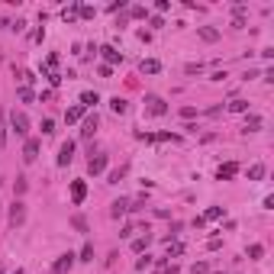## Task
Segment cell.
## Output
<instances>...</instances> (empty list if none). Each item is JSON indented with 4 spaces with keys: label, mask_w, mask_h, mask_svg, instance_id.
<instances>
[{
    "label": "cell",
    "mask_w": 274,
    "mask_h": 274,
    "mask_svg": "<svg viewBox=\"0 0 274 274\" xmlns=\"http://www.w3.org/2000/svg\"><path fill=\"white\" fill-rule=\"evenodd\" d=\"M71 226H74V229L81 232V236H87V229H91V226H87V219L81 216V213H78V216H71Z\"/></svg>",
    "instance_id": "18"
},
{
    "label": "cell",
    "mask_w": 274,
    "mask_h": 274,
    "mask_svg": "<svg viewBox=\"0 0 274 274\" xmlns=\"http://www.w3.org/2000/svg\"><path fill=\"white\" fill-rule=\"evenodd\" d=\"M197 36H200L203 42H216L219 32H216V29H210V26H200V29H197Z\"/></svg>",
    "instance_id": "14"
},
{
    "label": "cell",
    "mask_w": 274,
    "mask_h": 274,
    "mask_svg": "<svg viewBox=\"0 0 274 274\" xmlns=\"http://www.w3.org/2000/svg\"><path fill=\"white\" fill-rule=\"evenodd\" d=\"M184 71H187V74H200V71H203V65H200V61H197V65L190 61V65H184Z\"/></svg>",
    "instance_id": "31"
},
{
    "label": "cell",
    "mask_w": 274,
    "mask_h": 274,
    "mask_svg": "<svg viewBox=\"0 0 274 274\" xmlns=\"http://www.w3.org/2000/svg\"><path fill=\"white\" fill-rule=\"evenodd\" d=\"M126 174H129V168H126V164H123V168L110 171V181H107V184H120V181H123V177H126Z\"/></svg>",
    "instance_id": "20"
},
{
    "label": "cell",
    "mask_w": 274,
    "mask_h": 274,
    "mask_svg": "<svg viewBox=\"0 0 274 274\" xmlns=\"http://www.w3.org/2000/svg\"><path fill=\"white\" fill-rule=\"evenodd\" d=\"M100 104V97H97V94H94V91H84V94H81V107H97Z\"/></svg>",
    "instance_id": "16"
},
{
    "label": "cell",
    "mask_w": 274,
    "mask_h": 274,
    "mask_svg": "<svg viewBox=\"0 0 274 274\" xmlns=\"http://www.w3.org/2000/svg\"><path fill=\"white\" fill-rule=\"evenodd\" d=\"M100 55L107 58V68H110V65H120V61H123V55L116 52L113 45H100Z\"/></svg>",
    "instance_id": "10"
},
{
    "label": "cell",
    "mask_w": 274,
    "mask_h": 274,
    "mask_svg": "<svg viewBox=\"0 0 274 274\" xmlns=\"http://www.w3.org/2000/svg\"><path fill=\"white\" fill-rule=\"evenodd\" d=\"M36 158H39V139H26V145H23V161L32 164Z\"/></svg>",
    "instance_id": "7"
},
{
    "label": "cell",
    "mask_w": 274,
    "mask_h": 274,
    "mask_svg": "<svg viewBox=\"0 0 274 274\" xmlns=\"http://www.w3.org/2000/svg\"><path fill=\"white\" fill-rule=\"evenodd\" d=\"M26 187H29V184H26V177L19 174L16 181H13V194H16V197H23V194H26Z\"/></svg>",
    "instance_id": "21"
},
{
    "label": "cell",
    "mask_w": 274,
    "mask_h": 274,
    "mask_svg": "<svg viewBox=\"0 0 274 274\" xmlns=\"http://www.w3.org/2000/svg\"><path fill=\"white\" fill-rule=\"evenodd\" d=\"M129 13H133V16H136V19H142V16H148V10H145V6H133V10H129Z\"/></svg>",
    "instance_id": "34"
},
{
    "label": "cell",
    "mask_w": 274,
    "mask_h": 274,
    "mask_svg": "<svg viewBox=\"0 0 274 274\" xmlns=\"http://www.w3.org/2000/svg\"><path fill=\"white\" fill-rule=\"evenodd\" d=\"M181 116H184V120H194L197 110H194V107H184V110H181Z\"/></svg>",
    "instance_id": "35"
},
{
    "label": "cell",
    "mask_w": 274,
    "mask_h": 274,
    "mask_svg": "<svg viewBox=\"0 0 274 274\" xmlns=\"http://www.w3.org/2000/svg\"><path fill=\"white\" fill-rule=\"evenodd\" d=\"M55 133V123L52 120H42V136H52Z\"/></svg>",
    "instance_id": "33"
},
{
    "label": "cell",
    "mask_w": 274,
    "mask_h": 274,
    "mask_svg": "<svg viewBox=\"0 0 274 274\" xmlns=\"http://www.w3.org/2000/svg\"><path fill=\"white\" fill-rule=\"evenodd\" d=\"M126 213H129V200H126V197H120V200L110 203V216H113V219H120V216H126Z\"/></svg>",
    "instance_id": "9"
},
{
    "label": "cell",
    "mask_w": 274,
    "mask_h": 274,
    "mask_svg": "<svg viewBox=\"0 0 274 274\" xmlns=\"http://www.w3.org/2000/svg\"><path fill=\"white\" fill-rule=\"evenodd\" d=\"M207 271H210V265H207V262H197L194 268H190V274H207Z\"/></svg>",
    "instance_id": "30"
},
{
    "label": "cell",
    "mask_w": 274,
    "mask_h": 274,
    "mask_svg": "<svg viewBox=\"0 0 274 274\" xmlns=\"http://www.w3.org/2000/svg\"><path fill=\"white\" fill-rule=\"evenodd\" d=\"M6 129H10V126H6V113L0 110V148L6 145Z\"/></svg>",
    "instance_id": "22"
},
{
    "label": "cell",
    "mask_w": 274,
    "mask_h": 274,
    "mask_svg": "<svg viewBox=\"0 0 274 274\" xmlns=\"http://www.w3.org/2000/svg\"><path fill=\"white\" fill-rule=\"evenodd\" d=\"M148 26H152V29H161L164 19H161V16H152V19H148Z\"/></svg>",
    "instance_id": "37"
},
{
    "label": "cell",
    "mask_w": 274,
    "mask_h": 274,
    "mask_svg": "<svg viewBox=\"0 0 274 274\" xmlns=\"http://www.w3.org/2000/svg\"><path fill=\"white\" fill-rule=\"evenodd\" d=\"M16 97L23 100V104H32V100H36V94H32L29 87H19V91H16Z\"/></svg>",
    "instance_id": "25"
},
{
    "label": "cell",
    "mask_w": 274,
    "mask_h": 274,
    "mask_svg": "<svg viewBox=\"0 0 274 274\" xmlns=\"http://www.w3.org/2000/svg\"><path fill=\"white\" fill-rule=\"evenodd\" d=\"M78 262H94V245H91V242H84V249H81Z\"/></svg>",
    "instance_id": "23"
},
{
    "label": "cell",
    "mask_w": 274,
    "mask_h": 274,
    "mask_svg": "<svg viewBox=\"0 0 274 274\" xmlns=\"http://www.w3.org/2000/svg\"><path fill=\"white\" fill-rule=\"evenodd\" d=\"M10 29H13V32H23L26 23H23V19H16V23H10Z\"/></svg>",
    "instance_id": "38"
},
{
    "label": "cell",
    "mask_w": 274,
    "mask_h": 274,
    "mask_svg": "<svg viewBox=\"0 0 274 274\" xmlns=\"http://www.w3.org/2000/svg\"><path fill=\"white\" fill-rule=\"evenodd\" d=\"M6 26H10V23H6V19H3V16H0V29H6Z\"/></svg>",
    "instance_id": "39"
},
{
    "label": "cell",
    "mask_w": 274,
    "mask_h": 274,
    "mask_svg": "<svg viewBox=\"0 0 274 274\" xmlns=\"http://www.w3.org/2000/svg\"><path fill=\"white\" fill-rule=\"evenodd\" d=\"M87 171H91V174H104V171H107V155H104V152L91 155V161H87Z\"/></svg>",
    "instance_id": "6"
},
{
    "label": "cell",
    "mask_w": 274,
    "mask_h": 274,
    "mask_svg": "<svg viewBox=\"0 0 274 274\" xmlns=\"http://www.w3.org/2000/svg\"><path fill=\"white\" fill-rule=\"evenodd\" d=\"M148 265H152V258H148V255H145V258H139V262H136V268H139V271H145V268H148Z\"/></svg>",
    "instance_id": "36"
},
{
    "label": "cell",
    "mask_w": 274,
    "mask_h": 274,
    "mask_svg": "<svg viewBox=\"0 0 274 274\" xmlns=\"http://www.w3.org/2000/svg\"><path fill=\"white\" fill-rule=\"evenodd\" d=\"M6 123H10V129L16 136H23V139H29V116L23 113V110H13L10 116H6Z\"/></svg>",
    "instance_id": "1"
},
{
    "label": "cell",
    "mask_w": 274,
    "mask_h": 274,
    "mask_svg": "<svg viewBox=\"0 0 274 274\" xmlns=\"http://www.w3.org/2000/svg\"><path fill=\"white\" fill-rule=\"evenodd\" d=\"M219 216H223V207H210L200 219H203V223H210V219H219Z\"/></svg>",
    "instance_id": "26"
},
{
    "label": "cell",
    "mask_w": 274,
    "mask_h": 274,
    "mask_svg": "<svg viewBox=\"0 0 274 274\" xmlns=\"http://www.w3.org/2000/svg\"><path fill=\"white\" fill-rule=\"evenodd\" d=\"M236 171H239V164H236V161H226V164H219L216 177H219V181H229V177H236Z\"/></svg>",
    "instance_id": "11"
},
{
    "label": "cell",
    "mask_w": 274,
    "mask_h": 274,
    "mask_svg": "<svg viewBox=\"0 0 274 274\" xmlns=\"http://www.w3.org/2000/svg\"><path fill=\"white\" fill-rule=\"evenodd\" d=\"M26 223V203L23 200H13V207H10V226L16 229V226H23Z\"/></svg>",
    "instance_id": "4"
},
{
    "label": "cell",
    "mask_w": 274,
    "mask_h": 274,
    "mask_svg": "<svg viewBox=\"0 0 274 274\" xmlns=\"http://www.w3.org/2000/svg\"><path fill=\"white\" fill-rule=\"evenodd\" d=\"M84 197H87V184L84 181H74L71 184V200L74 203H84Z\"/></svg>",
    "instance_id": "12"
},
{
    "label": "cell",
    "mask_w": 274,
    "mask_h": 274,
    "mask_svg": "<svg viewBox=\"0 0 274 274\" xmlns=\"http://www.w3.org/2000/svg\"><path fill=\"white\" fill-rule=\"evenodd\" d=\"M16 274H23V271H19V268H16Z\"/></svg>",
    "instance_id": "40"
},
{
    "label": "cell",
    "mask_w": 274,
    "mask_h": 274,
    "mask_svg": "<svg viewBox=\"0 0 274 274\" xmlns=\"http://www.w3.org/2000/svg\"><path fill=\"white\" fill-rule=\"evenodd\" d=\"M262 255H265V249H262V245H249V258H252V262H258Z\"/></svg>",
    "instance_id": "29"
},
{
    "label": "cell",
    "mask_w": 274,
    "mask_h": 274,
    "mask_svg": "<svg viewBox=\"0 0 274 274\" xmlns=\"http://www.w3.org/2000/svg\"><path fill=\"white\" fill-rule=\"evenodd\" d=\"M249 177H252V181H262V177H265V164H252V168H249Z\"/></svg>",
    "instance_id": "27"
},
{
    "label": "cell",
    "mask_w": 274,
    "mask_h": 274,
    "mask_svg": "<svg viewBox=\"0 0 274 274\" xmlns=\"http://www.w3.org/2000/svg\"><path fill=\"white\" fill-rule=\"evenodd\" d=\"M74 262H78V255H74V252H65V255H58L52 262V274H68L74 268Z\"/></svg>",
    "instance_id": "2"
},
{
    "label": "cell",
    "mask_w": 274,
    "mask_h": 274,
    "mask_svg": "<svg viewBox=\"0 0 274 274\" xmlns=\"http://www.w3.org/2000/svg\"><path fill=\"white\" fill-rule=\"evenodd\" d=\"M97 126H100V120H97V113H91V116H84V126H81V139H91L94 133H97Z\"/></svg>",
    "instance_id": "8"
},
{
    "label": "cell",
    "mask_w": 274,
    "mask_h": 274,
    "mask_svg": "<svg viewBox=\"0 0 274 274\" xmlns=\"http://www.w3.org/2000/svg\"><path fill=\"white\" fill-rule=\"evenodd\" d=\"M255 129H262V120H258V116H249V120H245V133H255Z\"/></svg>",
    "instance_id": "28"
},
{
    "label": "cell",
    "mask_w": 274,
    "mask_h": 274,
    "mask_svg": "<svg viewBox=\"0 0 274 274\" xmlns=\"http://www.w3.org/2000/svg\"><path fill=\"white\" fill-rule=\"evenodd\" d=\"M110 110H113V113H126V110H129V104H126V100H123V97H113V100H110Z\"/></svg>",
    "instance_id": "19"
},
{
    "label": "cell",
    "mask_w": 274,
    "mask_h": 274,
    "mask_svg": "<svg viewBox=\"0 0 274 274\" xmlns=\"http://www.w3.org/2000/svg\"><path fill=\"white\" fill-rule=\"evenodd\" d=\"M229 110H232V113H245V110H249V100L236 97V100H232V104H229Z\"/></svg>",
    "instance_id": "24"
},
{
    "label": "cell",
    "mask_w": 274,
    "mask_h": 274,
    "mask_svg": "<svg viewBox=\"0 0 274 274\" xmlns=\"http://www.w3.org/2000/svg\"><path fill=\"white\" fill-rule=\"evenodd\" d=\"M65 120H68V123H78V120H84V107H81V104H78V107H71V110L65 113Z\"/></svg>",
    "instance_id": "17"
},
{
    "label": "cell",
    "mask_w": 274,
    "mask_h": 274,
    "mask_svg": "<svg viewBox=\"0 0 274 274\" xmlns=\"http://www.w3.org/2000/svg\"><path fill=\"white\" fill-rule=\"evenodd\" d=\"M148 245H152V236H148V232H145L142 239H133V252H139V255L148 249Z\"/></svg>",
    "instance_id": "15"
},
{
    "label": "cell",
    "mask_w": 274,
    "mask_h": 274,
    "mask_svg": "<svg viewBox=\"0 0 274 274\" xmlns=\"http://www.w3.org/2000/svg\"><path fill=\"white\" fill-rule=\"evenodd\" d=\"M171 255H184V245L181 242H174V245H168V258Z\"/></svg>",
    "instance_id": "32"
},
{
    "label": "cell",
    "mask_w": 274,
    "mask_h": 274,
    "mask_svg": "<svg viewBox=\"0 0 274 274\" xmlns=\"http://www.w3.org/2000/svg\"><path fill=\"white\" fill-rule=\"evenodd\" d=\"M139 71H142V74H158V71H161V61H155V58H142Z\"/></svg>",
    "instance_id": "13"
},
{
    "label": "cell",
    "mask_w": 274,
    "mask_h": 274,
    "mask_svg": "<svg viewBox=\"0 0 274 274\" xmlns=\"http://www.w3.org/2000/svg\"><path fill=\"white\" fill-rule=\"evenodd\" d=\"M145 113H152V116H164V113H168V104H164L158 94H145Z\"/></svg>",
    "instance_id": "3"
},
{
    "label": "cell",
    "mask_w": 274,
    "mask_h": 274,
    "mask_svg": "<svg viewBox=\"0 0 274 274\" xmlns=\"http://www.w3.org/2000/svg\"><path fill=\"white\" fill-rule=\"evenodd\" d=\"M71 161H74V142L68 139V142H61V148H58V168H68Z\"/></svg>",
    "instance_id": "5"
}]
</instances>
